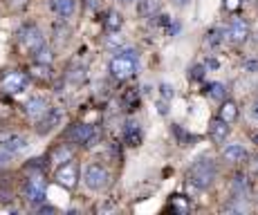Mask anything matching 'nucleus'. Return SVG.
I'll return each mask as SVG.
<instances>
[{
  "label": "nucleus",
  "instance_id": "nucleus-1",
  "mask_svg": "<svg viewBox=\"0 0 258 215\" xmlns=\"http://www.w3.org/2000/svg\"><path fill=\"white\" fill-rule=\"evenodd\" d=\"M216 173H218L216 162L209 157H202V159H198V162L191 166V171H188V182H191L196 188L205 191V188H209L213 184Z\"/></svg>",
  "mask_w": 258,
  "mask_h": 215
},
{
  "label": "nucleus",
  "instance_id": "nucleus-2",
  "mask_svg": "<svg viewBox=\"0 0 258 215\" xmlns=\"http://www.w3.org/2000/svg\"><path fill=\"white\" fill-rule=\"evenodd\" d=\"M110 74L119 81H128V79L135 77L137 72V54L133 49H126V52H119L110 58Z\"/></svg>",
  "mask_w": 258,
  "mask_h": 215
},
{
  "label": "nucleus",
  "instance_id": "nucleus-3",
  "mask_svg": "<svg viewBox=\"0 0 258 215\" xmlns=\"http://www.w3.org/2000/svg\"><path fill=\"white\" fill-rule=\"evenodd\" d=\"M81 179H83V184H86V188H90V191H103V188L110 184V173H108V168H103L101 164H88V166L83 168Z\"/></svg>",
  "mask_w": 258,
  "mask_h": 215
},
{
  "label": "nucleus",
  "instance_id": "nucleus-4",
  "mask_svg": "<svg viewBox=\"0 0 258 215\" xmlns=\"http://www.w3.org/2000/svg\"><path fill=\"white\" fill-rule=\"evenodd\" d=\"M18 43H21V47L27 49L29 54H36L38 49L45 45V36H43V32L38 27L27 25V27H23L21 32H18Z\"/></svg>",
  "mask_w": 258,
  "mask_h": 215
},
{
  "label": "nucleus",
  "instance_id": "nucleus-5",
  "mask_svg": "<svg viewBox=\"0 0 258 215\" xmlns=\"http://www.w3.org/2000/svg\"><path fill=\"white\" fill-rule=\"evenodd\" d=\"M54 179H56V184H61L63 188H74L79 182V164L74 162V159H70V162L56 166Z\"/></svg>",
  "mask_w": 258,
  "mask_h": 215
},
{
  "label": "nucleus",
  "instance_id": "nucleus-6",
  "mask_svg": "<svg viewBox=\"0 0 258 215\" xmlns=\"http://www.w3.org/2000/svg\"><path fill=\"white\" fill-rule=\"evenodd\" d=\"M23 195L29 204H34V206H38V204L45 202V184L41 182V177L27 179L25 186H23Z\"/></svg>",
  "mask_w": 258,
  "mask_h": 215
},
{
  "label": "nucleus",
  "instance_id": "nucleus-7",
  "mask_svg": "<svg viewBox=\"0 0 258 215\" xmlns=\"http://www.w3.org/2000/svg\"><path fill=\"white\" fill-rule=\"evenodd\" d=\"M94 134H97V130L90 123H77V126L68 130V139H72L74 144H83V146H90Z\"/></svg>",
  "mask_w": 258,
  "mask_h": 215
},
{
  "label": "nucleus",
  "instance_id": "nucleus-8",
  "mask_svg": "<svg viewBox=\"0 0 258 215\" xmlns=\"http://www.w3.org/2000/svg\"><path fill=\"white\" fill-rule=\"evenodd\" d=\"M0 148H5V151L12 155L23 153L27 148V139L18 132H0Z\"/></svg>",
  "mask_w": 258,
  "mask_h": 215
},
{
  "label": "nucleus",
  "instance_id": "nucleus-9",
  "mask_svg": "<svg viewBox=\"0 0 258 215\" xmlns=\"http://www.w3.org/2000/svg\"><path fill=\"white\" fill-rule=\"evenodd\" d=\"M27 74L25 72H7L3 77V90L9 94H18L27 88Z\"/></svg>",
  "mask_w": 258,
  "mask_h": 215
},
{
  "label": "nucleus",
  "instance_id": "nucleus-10",
  "mask_svg": "<svg viewBox=\"0 0 258 215\" xmlns=\"http://www.w3.org/2000/svg\"><path fill=\"white\" fill-rule=\"evenodd\" d=\"M227 36L234 43H245L247 36H249V25H247L245 18H231L229 29H227Z\"/></svg>",
  "mask_w": 258,
  "mask_h": 215
},
{
  "label": "nucleus",
  "instance_id": "nucleus-11",
  "mask_svg": "<svg viewBox=\"0 0 258 215\" xmlns=\"http://www.w3.org/2000/svg\"><path fill=\"white\" fill-rule=\"evenodd\" d=\"M25 112H27L29 119H34V121H38V119H43L45 114L49 112L47 108V101L43 97H34L27 101V106H25Z\"/></svg>",
  "mask_w": 258,
  "mask_h": 215
},
{
  "label": "nucleus",
  "instance_id": "nucleus-12",
  "mask_svg": "<svg viewBox=\"0 0 258 215\" xmlns=\"http://www.w3.org/2000/svg\"><path fill=\"white\" fill-rule=\"evenodd\" d=\"M49 9L63 21H68L77 14V0H49Z\"/></svg>",
  "mask_w": 258,
  "mask_h": 215
},
{
  "label": "nucleus",
  "instance_id": "nucleus-13",
  "mask_svg": "<svg viewBox=\"0 0 258 215\" xmlns=\"http://www.w3.org/2000/svg\"><path fill=\"white\" fill-rule=\"evenodd\" d=\"M222 157L229 164H242V162H247L249 153H247L245 146H240V144H229V146L222 151Z\"/></svg>",
  "mask_w": 258,
  "mask_h": 215
},
{
  "label": "nucleus",
  "instance_id": "nucleus-14",
  "mask_svg": "<svg viewBox=\"0 0 258 215\" xmlns=\"http://www.w3.org/2000/svg\"><path fill=\"white\" fill-rule=\"evenodd\" d=\"M227 134H229V123L222 121L220 117L213 119L211 126H209V137H211L216 144H222V141L227 139Z\"/></svg>",
  "mask_w": 258,
  "mask_h": 215
},
{
  "label": "nucleus",
  "instance_id": "nucleus-15",
  "mask_svg": "<svg viewBox=\"0 0 258 215\" xmlns=\"http://www.w3.org/2000/svg\"><path fill=\"white\" fill-rule=\"evenodd\" d=\"M123 137H126L128 146H140V144H142V128H140V123L128 121L126 128H123Z\"/></svg>",
  "mask_w": 258,
  "mask_h": 215
},
{
  "label": "nucleus",
  "instance_id": "nucleus-16",
  "mask_svg": "<svg viewBox=\"0 0 258 215\" xmlns=\"http://www.w3.org/2000/svg\"><path fill=\"white\" fill-rule=\"evenodd\" d=\"M70 159H74V153H72V148L68 146V144H61V146L52 153V164L54 166H61V164L70 162Z\"/></svg>",
  "mask_w": 258,
  "mask_h": 215
},
{
  "label": "nucleus",
  "instance_id": "nucleus-17",
  "mask_svg": "<svg viewBox=\"0 0 258 215\" xmlns=\"http://www.w3.org/2000/svg\"><path fill=\"white\" fill-rule=\"evenodd\" d=\"M218 117L222 119V121H227V123H234L236 119H238V106L234 101H225L220 106V112H218Z\"/></svg>",
  "mask_w": 258,
  "mask_h": 215
},
{
  "label": "nucleus",
  "instance_id": "nucleus-18",
  "mask_svg": "<svg viewBox=\"0 0 258 215\" xmlns=\"http://www.w3.org/2000/svg\"><path fill=\"white\" fill-rule=\"evenodd\" d=\"M231 188H234L236 197H238V199H242L247 193H249V182H247L245 175H236L234 182H231Z\"/></svg>",
  "mask_w": 258,
  "mask_h": 215
},
{
  "label": "nucleus",
  "instance_id": "nucleus-19",
  "mask_svg": "<svg viewBox=\"0 0 258 215\" xmlns=\"http://www.w3.org/2000/svg\"><path fill=\"white\" fill-rule=\"evenodd\" d=\"M160 7V0H140V14L142 16H153Z\"/></svg>",
  "mask_w": 258,
  "mask_h": 215
},
{
  "label": "nucleus",
  "instance_id": "nucleus-20",
  "mask_svg": "<svg viewBox=\"0 0 258 215\" xmlns=\"http://www.w3.org/2000/svg\"><path fill=\"white\" fill-rule=\"evenodd\" d=\"M207 94H209L211 99H225L227 90L222 83H209V86H207Z\"/></svg>",
  "mask_w": 258,
  "mask_h": 215
},
{
  "label": "nucleus",
  "instance_id": "nucleus-21",
  "mask_svg": "<svg viewBox=\"0 0 258 215\" xmlns=\"http://www.w3.org/2000/svg\"><path fill=\"white\" fill-rule=\"evenodd\" d=\"M106 25H108V29H110V32H119V29H121V25H123V21H121V16H119L117 12H110V14H108Z\"/></svg>",
  "mask_w": 258,
  "mask_h": 215
},
{
  "label": "nucleus",
  "instance_id": "nucleus-22",
  "mask_svg": "<svg viewBox=\"0 0 258 215\" xmlns=\"http://www.w3.org/2000/svg\"><path fill=\"white\" fill-rule=\"evenodd\" d=\"M34 56H36V61L41 63V65H49V63H52V52H49L45 45H43V47L38 49V52L34 54Z\"/></svg>",
  "mask_w": 258,
  "mask_h": 215
},
{
  "label": "nucleus",
  "instance_id": "nucleus-23",
  "mask_svg": "<svg viewBox=\"0 0 258 215\" xmlns=\"http://www.w3.org/2000/svg\"><path fill=\"white\" fill-rule=\"evenodd\" d=\"M207 43H209V47H218L222 43V29H211L207 34Z\"/></svg>",
  "mask_w": 258,
  "mask_h": 215
},
{
  "label": "nucleus",
  "instance_id": "nucleus-24",
  "mask_svg": "<svg viewBox=\"0 0 258 215\" xmlns=\"http://www.w3.org/2000/svg\"><path fill=\"white\" fill-rule=\"evenodd\" d=\"M12 164V153H7L5 148H0V168H7Z\"/></svg>",
  "mask_w": 258,
  "mask_h": 215
},
{
  "label": "nucleus",
  "instance_id": "nucleus-25",
  "mask_svg": "<svg viewBox=\"0 0 258 215\" xmlns=\"http://www.w3.org/2000/svg\"><path fill=\"white\" fill-rule=\"evenodd\" d=\"M173 204H175V206H173V211H180V213H184L186 208H188L184 199H182V202H180V195H175V197H173Z\"/></svg>",
  "mask_w": 258,
  "mask_h": 215
},
{
  "label": "nucleus",
  "instance_id": "nucleus-26",
  "mask_svg": "<svg viewBox=\"0 0 258 215\" xmlns=\"http://www.w3.org/2000/svg\"><path fill=\"white\" fill-rule=\"evenodd\" d=\"M225 9L227 12H238L240 9V0H225Z\"/></svg>",
  "mask_w": 258,
  "mask_h": 215
},
{
  "label": "nucleus",
  "instance_id": "nucleus-27",
  "mask_svg": "<svg viewBox=\"0 0 258 215\" xmlns=\"http://www.w3.org/2000/svg\"><path fill=\"white\" fill-rule=\"evenodd\" d=\"M160 92H162V97H164V99H171V97H173V88L166 86V83L160 88Z\"/></svg>",
  "mask_w": 258,
  "mask_h": 215
},
{
  "label": "nucleus",
  "instance_id": "nucleus-28",
  "mask_svg": "<svg viewBox=\"0 0 258 215\" xmlns=\"http://www.w3.org/2000/svg\"><path fill=\"white\" fill-rule=\"evenodd\" d=\"M193 79H202L205 77V67H193V74H191Z\"/></svg>",
  "mask_w": 258,
  "mask_h": 215
},
{
  "label": "nucleus",
  "instance_id": "nucleus-29",
  "mask_svg": "<svg viewBox=\"0 0 258 215\" xmlns=\"http://www.w3.org/2000/svg\"><path fill=\"white\" fill-rule=\"evenodd\" d=\"M249 112H251V117H254V119H258V99L254 101V106H251Z\"/></svg>",
  "mask_w": 258,
  "mask_h": 215
},
{
  "label": "nucleus",
  "instance_id": "nucleus-30",
  "mask_svg": "<svg viewBox=\"0 0 258 215\" xmlns=\"http://www.w3.org/2000/svg\"><path fill=\"white\" fill-rule=\"evenodd\" d=\"M108 45H112V47H117V45H121V41H119L117 36H112V38H108Z\"/></svg>",
  "mask_w": 258,
  "mask_h": 215
},
{
  "label": "nucleus",
  "instance_id": "nucleus-31",
  "mask_svg": "<svg viewBox=\"0 0 258 215\" xmlns=\"http://www.w3.org/2000/svg\"><path fill=\"white\" fill-rule=\"evenodd\" d=\"M9 195H12L9 191H0V202H7V199H9Z\"/></svg>",
  "mask_w": 258,
  "mask_h": 215
},
{
  "label": "nucleus",
  "instance_id": "nucleus-32",
  "mask_svg": "<svg viewBox=\"0 0 258 215\" xmlns=\"http://www.w3.org/2000/svg\"><path fill=\"white\" fill-rule=\"evenodd\" d=\"M251 168H254V173H258V157H254V162H251Z\"/></svg>",
  "mask_w": 258,
  "mask_h": 215
},
{
  "label": "nucleus",
  "instance_id": "nucleus-33",
  "mask_svg": "<svg viewBox=\"0 0 258 215\" xmlns=\"http://www.w3.org/2000/svg\"><path fill=\"white\" fill-rule=\"evenodd\" d=\"M88 7H90V9H97V0H88Z\"/></svg>",
  "mask_w": 258,
  "mask_h": 215
},
{
  "label": "nucleus",
  "instance_id": "nucleus-34",
  "mask_svg": "<svg viewBox=\"0 0 258 215\" xmlns=\"http://www.w3.org/2000/svg\"><path fill=\"white\" fill-rule=\"evenodd\" d=\"M160 112H162V114H166V112H168V108L164 106V103H160Z\"/></svg>",
  "mask_w": 258,
  "mask_h": 215
},
{
  "label": "nucleus",
  "instance_id": "nucleus-35",
  "mask_svg": "<svg viewBox=\"0 0 258 215\" xmlns=\"http://www.w3.org/2000/svg\"><path fill=\"white\" fill-rule=\"evenodd\" d=\"M121 5H133V3H137V0H119Z\"/></svg>",
  "mask_w": 258,
  "mask_h": 215
},
{
  "label": "nucleus",
  "instance_id": "nucleus-36",
  "mask_svg": "<svg viewBox=\"0 0 258 215\" xmlns=\"http://www.w3.org/2000/svg\"><path fill=\"white\" fill-rule=\"evenodd\" d=\"M175 3H177V5H184V3H186V0H175Z\"/></svg>",
  "mask_w": 258,
  "mask_h": 215
},
{
  "label": "nucleus",
  "instance_id": "nucleus-37",
  "mask_svg": "<svg viewBox=\"0 0 258 215\" xmlns=\"http://www.w3.org/2000/svg\"><path fill=\"white\" fill-rule=\"evenodd\" d=\"M254 144H258V134H256V137H254Z\"/></svg>",
  "mask_w": 258,
  "mask_h": 215
}]
</instances>
